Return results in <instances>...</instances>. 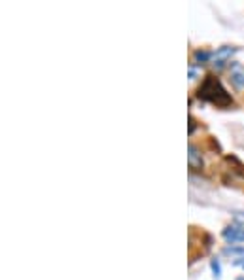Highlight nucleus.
I'll list each match as a JSON object with an SVG mask.
<instances>
[{
    "label": "nucleus",
    "mask_w": 244,
    "mask_h": 280,
    "mask_svg": "<svg viewBox=\"0 0 244 280\" xmlns=\"http://www.w3.org/2000/svg\"><path fill=\"white\" fill-rule=\"evenodd\" d=\"M197 97L202 99V101H208V103L216 104V106H220V108L233 106V99H231V95L225 91V87L222 85V82H220L214 74L204 76L202 83L199 85Z\"/></svg>",
    "instance_id": "f257e3e1"
},
{
    "label": "nucleus",
    "mask_w": 244,
    "mask_h": 280,
    "mask_svg": "<svg viewBox=\"0 0 244 280\" xmlns=\"http://www.w3.org/2000/svg\"><path fill=\"white\" fill-rule=\"evenodd\" d=\"M222 237L227 244H238V242H244V226L240 224H231L222 231Z\"/></svg>",
    "instance_id": "f03ea898"
},
{
    "label": "nucleus",
    "mask_w": 244,
    "mask_h": 280,
    "mask_svg": "<svg viewBox=\"0 0 244 280\" xmlns=\"http://www.w3.org/2000/svg\"><path fill=\"white\" fill-rule=\"evenodd\" d=\"M229 82L237 91H244V65L237 61L229 63Z\"/></svg>",
    "instance_id": "7ed1b4c3"
},
{
    "label": "nucleus",
    "mask_w": 244,
    "mask_h": 280,
    "mask_svg": "<svg viewBox=\"0 0 244 280\" xmlns=\"http://www.w3.org/2000/svg\"><path fill=\"white\" fill-rule=\"evenodd\" d=\"M237 51V48H233V46H223V48L216 49L214 51V57H212V65L216 67V69H222L225 67L227 63H231V55Z\"/></svg>",
    "instance_id": "20e7f679"
},
{
    "label": "nucleus",
    "mask_w": 244,
    "mask_h": 280,
    "mask_svg": "<svg viewBox=\"0 0 244 280\" xmlns=\"http://www.w3.org/2000/svg\"><path fill=\"white\" fill-rule=\"evenodd\" d=\"M204 161H202V153L193 142H189L188 146V167L191 171H201Z\"/></svg>",
    "instance_id": "39448f33"
},
{
    "label": "nucleus",
    "mask_w": 244,
    "mask_h": 280,
    "mask_svg": "<svg viewBox=\"0 0 244 280\" xmlns=\"http://www.w3.org/2000/svg\"><path fill=\"white\" fill-rule=\"evenodd\" d=\"M212 57H214V53L212 51H208V49H195L193 51V61L195 63H208L212 61Z\"/></svg>",
    "instance_id": "423d86ee"
},
{
    "label": "nucleus",
    "mask_w": 244,
    "mask_h": 280,
    "mask_svg": "<svg viewBox=\"0 0 244 280\" xmlns=\"http://www.w3.org/2000/svg\"><path fill=\"white\" fill-rule=\"evenodd\" d=\"M210 269H212V276L214 278H220L222 276V265H220V260L214 258V260L210 261Z\"/></svg>",
    "instance_id": "0eeeda50"
},
{
    "label": "nucleus",
    "mask_w": 244,
    "mask_h": 280,
    "mask_svg": "<svg viewBox=\"0 0 244 280\" xmlns=\"http://www.w3.org/2000/svg\"><path fill=\"white\" fill-rule=\"evenodd\" d=\"M225 254H233V256H240V258H244V248H233V246H229V248H225Z\"/></svg>",
    "instance_id": "6e6552de"
},
{
    "label": "nucleus",
    "mask_w": 244,
    "mask_h": 280,
    "mask_svg": "<svg viewBox=\"0 0 244 280\" xmlns=\"http://www.w3.org/2000/svg\"><path fill=\"white\" fill-rule=\"evenodd\" d=\"M193 131H195V119H193V116H189V137L193 135Z\"/></svg>",
    "instance_id": "1a4fd4ad"
},
{
    "label": "nucleus",
    "mask_w": 244,
    "mask_h": 280,
    "mask_svg": "<svg viewBox=\"0 0 244 280\" xmlns=\"http://www.w3.org/2000/svg\"><path fill=\"white\" fill-rule=\"evenodd\" d=\"M235 265H238V267H244V258H238V260L235 261Z\"/></svg>",
    "instance_id": "9d476101"
},
{
    "label": "nucleus",
    "mask_w": 244,
    "mask_h": 280,
    "mask_svg": "<svg viewBox=\"0 0 244 280\" xmlns=\"http://www.w3.org/2000/svg\"><path fill=\"white\" fill-rule=\"evenodd\" d=\"M237 280H244V276H238V278Z\"/></svg>",
    "instance_id": "9b49d317"
},
{
    "label": "nucleus",
    "mask_w": 244,
    "mask_h": 280,
    "mask_svg": "<svg viewBox=\"0 0 244 280\" xmlns=\"http://www.w3.org/2000/svg\"><path fill=\"white\" fill-rule=\"evenodd\" d=\"M238 214H240V216H244V212H238Z\"/></svg>",
    "instance_id": "f8f14e48"
}]
</instances>
